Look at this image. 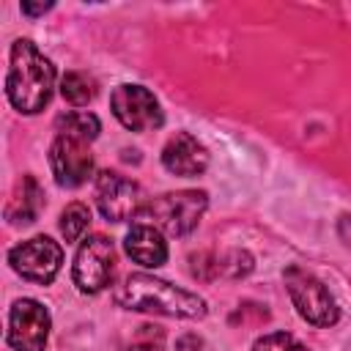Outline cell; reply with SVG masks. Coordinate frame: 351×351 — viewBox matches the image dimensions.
<instances>
[{
    "label": "cell",
    "instance_id": "18",
    "mask_svg": "<svg viewBox=\"0 0 351 351\" xmlns=\"http://www.w3.org/2000/svg\"><path fill=\"white\" fill-rule=\"evenodd\" d=\"M252 351H307V346H302L293 335H285V332H271V335H263L255 340Z\"/></svg>",
    "mask_w": 351,
    "mask_h": 351
},
{
    "label": "cell",
    "instance_id": "16",
    "mask_svg": "<svg viewBox=\"0 0 351 351\" xmlns=\"http://www.w3.org/2000/svg\"><path fill=\"white\" fill-rule=\"evenodd\" d=\"M90 228V208L85 203H69L60 214V233L63 239L71 244V241H80Z\"/></svg>",
    "mask_w": 351,
    "mask_h": 351
},
{
    "label": "cell",
    "instance_id": "14",
    "mask_svg": "<svg viewBox=\"0 0 351 351\" xmlns=\"http://www.w3.org/2000/svg\"><path fill=\"white\" fill-rule=\"evenodd\" d=\"M55 126H58V134H66V137H74V140H82V143L96 140L99 129H101L99 118L93 112H88V110L63 112V115H58Z\"/></svg>",
    "mask_w": 351,
    "mask_h": 351
},
{
    "label": "cell",
    "instance_id": "4",
    "mask_svg": "<svg viewBox=\"0 0 351 351\" xmlns=\"http://www.w3.org/2000/svg\"><path fill=\"white\" fill-rule=\"evenodd\" d=\"M285 288H288V296H291L296 313L307 324H313V326L337 324L340 310H337L332 293L326 291V285L315 274H310L302 266H291V269H285Z\"/></svg>",
    "mask_w": 351,
    "mask_h": 351
},
{
    "label": "cell",
    "instance_id": "1",
    "mask_svg": "<svg viewBox=\"0 0 351 351\" xmlns=\"http://www.w3.org/2000/svg\"><path fill=\"white\" fill-rule=\"evenodd\" d=\"M52 88H55L52 60L41 55L33 41L16 38L11 44V66L5 74L8 101L25 115H36L49 104Z\"/></svg>",
    "mask_w": 351,
    "mask_h": 351
},
{
    "label": "cell",
    "instance_id": "13",
    "mask_svg": "<svg viewBox=\"0 0 351 351\" xmlns=\"http://www.w3.org/2000/svg\"><path fill=\"white\" fill-rule=\"evenodd\" d=\"M44 206V192L33 176H22L11 192V200L5 206V219L14 225H27L36 222L38 211Z\"/></svg>",
    "mask_w": 351,
    "mask_h": 351
},
{
    "label": "cell",
    "instance_id": "9",
    "mask_svg": "<svg viewBox=\"0 0 351 351\" xmlns=\"http://www.w3.org/2000/svg\"><path fill=\"white\" fill-rule=\"evenodd\" d=\"M96 206L107 222H126L140 214L143 195L132 178L104 170L96 178Z\"/></svg>",
    "mask_w": 351,
    "mask_h": 351
},
{
    "label": "cell",
    "instance_id": "20",
    "mask_svg": "<svg viewBox=\"0 0 351 351\" xmlns=\"http://www.w3.org/2000/svg\"><path fill=\"white\" fill-rule=\"evenodd\" d=\"M49 8H52V3H22V11H25L27 16L44 14V11H49Z\"/></svg>",
    "mask_w": 351,
    "mask_h": 351
},
{
    "label": "cell",
    "instance_id": "5",
    "mask_svg": "<svg viewBox=\"0 0 351 351\" xmlns=\"http://www.w3.org/2000/svg\"><path fill=\"white\" fill-rule=\"evenodd\" d=\"M115 274V247L107 236L93 233L88 239H82L77 255H74V285L82 293H99L112 282Z\"/></svg>",
    "mask_w": 351,
    "mask_h": 351
},
{
    "label": "cell",
    "instance_id": "17",
    "mask_svg": "<svg viewBox=\"0 0 351 351\" xmlns=\"http://www.w3.org/2000/svg\"><path fill=\"white\" fill-rule=\"evenodd\" d=\"M126 351H167V346H165V332H162L159 326L145 324V326H140V329L132 335V343H129Z\"/></svg>",
    "mask_w": 351,
    "mask_h": 351
},
{
    "label": "cell",
    "instance_id": "8",
    "mask_svg": "<svg viewBox=\"0 0 351 351\" xmlns=\"http://www.w3.org/2000/svg\"><path fill=\"white\" fill-rule=\"evenodd\" d=\"M49 313L36 299H16L8 313V346L14 351H44L49 340Z\"/></svg>",
    "mask_w": 351,
    "mask_h": 351
},
{
    "label": "cell",
    "instance_id": "19",
    "mask_svg": "<svg viewBox=\"0 0 351 351\" xmlns=\"http://www.w3.org/2000/svg\"><path fill=\"white\" fill-rule=\"evenodd\" d=\"M337 230H340L343 241L351 247V214H343V217H340V222H337Z\"/></svg>",
    "mask_w": 351,
    "mask_h": 351
},
{
    "label": "cell",
    "instance_id": "6",
    "mask_svg": "<svg viewBox=\"0 0 351 351\" xmlns=\"http://www.w3.org/2000/svg\"><path fill=\"white\" fill-rule=\"evenodd\" d=\"M8 263L19 277L38 285H49L60 271L63 250L49 236H33L8 250Z\"/></svg>",
    "mask_w": 351,
    "mask_h": 351
},
{
    "label": "cell",
    "instance_id": "10",
    "mask_svg": "<svg viewBox=\"0 0 351 351\" xmlns=\"http://www.w3.org/2000/svg\"><path fill=\"white\" fill-rule=\"evenodd\" d=\"M49 167L60 186H82L93 173V156L88 151V143L58 134L55 143L49 145Z\"/></svg>",
    "mask_w": 351,
    "mask_h": 351
},
{
    "label": "cell",
    "instance_id": "7",
    "mask_svg": "<svg viewBox=\"0 0 351 351\" xmlns=\"http://www.w3.org/2000/svg\"><path fill=\"white\" fill-rule=\"evenodd\" d=\"M110 110L132 132H148V129H159L165 123L156 96L143 85H129V82L118 85L110 93Z\"/></svg>",
    "mask_w": 351,
    "mask_h": 351
},
{
    "label": "cell",
    "instance_id": "11",
    "mask_svg": "<svg viewBox=\"0 0 351 351\" xmlns=\"http://www.w3.org/2000/svg\"><path fill=\"white\" fill-rule=\"evenodd\" d=\"M162 165L173 176L195 178L208 167V151L197 137L186 132H176L162 148Z\"/></svg>",
    "mask_w": 351,
    "mask_h": 351
},
{
    "label": "cell",
    "instance_id": "15",
    "mask_svg": "<svg viewBox=\"0 0 351 351\" xmlns=\"http://www.w3.org/2000/svg\"><path fill=\"white\" fill-rule=\"evenodd\" d=\"M60 96H63L69 104L82 107V104H88V101L96 96V82H93V77H88L85 71H69V74H63V80H60Z\"/></svg>",
    "mask_w": 351,
    "mask_h": 351
},
{
    "label": "cell",
    "instance_id": "3",
    "mask_svg": "<svg viewBox=\"0 0 351 351\" xmlns=\"http://www.w3.org/2000/svg\"><path fill=\"white\" fill-rule=\"evenodd\" d=\"M206 208H208V195L203 189H181V192H167L143 203L137 219L170 236H186L197 228Z\"/></svg>",
    "mask_w": 351,
    "mask_h": 351
},
{
    "label": "cell",
    "instance_id": "2",
    "mask_svg": "<svg viewBox=\"0 0 351 351\" xmlns=\"http://www.w3.org/2000/svg\"><path fill=\"white\" fill-rule=\"evenodd\" d=\"M112 299L137 313H156V315H173V318H203L206 302L197 293H189L178 285H170L167 280H159L154 274H129L115 291Z\"/></svg>",
    "mask_w": 351,
    "mask_h": 351
},
{
    "label": "cell",
    "instance_id": "12",
    "mask_svg": "<svg viewBox=\"0 0 351 351\" xmlns=\"http://www.w3.org/2000/svg\"><path fill=\"white\" fill-rule=\"evenodd\" d=\"M123 247H126V255L145 269H159L167 261V241H165L162 230L148 222H140V219L126 233Z\"/></svg>",
    "mask_w": 351,
    "mask_h": 351
}]
</instances>
